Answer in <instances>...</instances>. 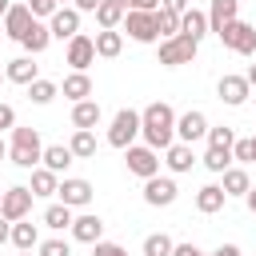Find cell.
Listing matches in <instances>:
<instances>
[{
  "instance_id": "e0dca14e",
  "label": "cell",
  "mask_w": 256,
  "mask_h": 256,
  "mask_svg": "<svg viewBox=\"0 0 256 256\" xmlns=\"http://www.w3.org/2000/svg\"><path fill=\"white\" fill-rule=\"evenodd\" d=\"M32 20H36V16H32V12H28V4L20 0V4H12V8L4 12V24H0V28H4V32H8L16 44H20V36L28 32V24H32Z\"/></svg>"
},
{
  "instance_id": "8992f818",
  "label": "cell",
  "mask_w": 256,
  "mask_h": 256,
  "mask_svg": "<svg viewBox=\"0 0 256 256\" xmlns=\"http://www.w3.org/2000/svg\"><path fill=\"white\" fill-rule=\"evenodd\" d=\"M196 52H200V44L192 40V36H168V40H160V64L164 68H180V64H192L196 60Z\"/></svg>"
},
{
  "instance_id": "cb8c5ba5",
  "label": "cell",
  "mask_w": 256,
  "mask_h": 256,
  "mask_svg": "<svg viewBox=\"0 0 256 256\" xmlns=\"http://www.w3.org/2000/svg\"><path fill=\"white\" fill-rule=\"evenodd\" d=\"M100 120H104V112H100V104H96L92 96L72 104V128H96Z\"/></svg>"
},
{
  "instance_id": "d590c367",
  "label": "cell",
  "mask_w": 256,
  "mask_h": 256,
  "mask_svg": "<svg viewBox=\"0 0 256 256\" xmlns=\"http://www.w3.org/2000/svg\"><path fill=\"white\" fill-rule=\"evenodd\" d=\"M156 32H160V40H168V36H176V32H180V12H168V8H156Z\"/></svg>"
},
{
  "instance_id": "7bdbcfd3",
  "label": "cell",
  "mask_w": 256,
  "mask_h": 256,
  "mask_svg": "<svg viewBox=\"0 0 256 256\" xmlns=\"http://www.w3.org/2000/svg\"><path fill=\"white\" fill-rule=\"evenodd\" d=\"M172 256H208V252L196 244H172Z\"/></svg>"
},
{
  "instance_id": "52a82bcc",
  "label": "cell",
  "mask_w": 256,
  "mask_h": 256,
  "mask_svg": "<svg viewBox=\"0 0 256 256\" xmlns=\"http://www.w3.org/2000/svg\"><path fill=\"white\" fill-rule=\"evenodd\" d=\"M120 32H128V40L136 44H160V32H156V12H124V24Z\"/></svg>"
},
{
  "instance_id": "9f6ffc18",
  "label": "cell",
  "mask_w": 256,
  "mask_h": 256,
  "mask_svg": "<svg viewBox=\"0 0 256 256\" xmlns=\"http://www.w3.org/2000/svg\"><path fill=\"white\" fill-rule=\"evenodd\" d=\"M0 24H4V16H0Z\"/></svg>"
},
{
  "instance_id": "ba28073f",
  "label": "cell",
  "mask_w": 256,
  "mask_h": 256,
  "mask_svg": "<svg viewBox=\"0 0 256 256\" xmlns=\"http://www.w3.org/2000/svg\"><path fill=\"white\" fill-rule=\"evenodd\" d=\"M124 164H128V172H132V176L148 180V176H156V172H160V152H156V148H148V144H128V148H124Z\"/></svg>"
},
{
  "instance_id": "680465c9",
  "label": "cell",
  "mask_w": 256,
  "mask_h": 256,
  "mask_svg": "<svg viewBox=\"0 0 256 256\" xmlns=\"http://www.w3.org/2000/svg\"><path fill=\"white\" fill-rule=\"evenodd\" d=\"M252 140H256V136H252Z\"/></svg>"
},
{
  "instance_id": "44dd1931",
  "label": "cell",
  "mask_w": 256,
  "mask_h": 256,
  "mask_svg": "<svg viewBox=\"0 0 256 256\" xmlns=\"http://www.w3.org/2000/svg\"><path fill=\"white\" fill-rule=\"evenodd\" d=\"M224 204H228V196H224L220 184H204L196 192V212L200 216H216V212H224Z\"/></svg>"
},
{
  "instance_id": "3957f363",
  "label": "cell",
  "mask_w": 256,
  "mask_h": 256,
  "mask_svg": "<svg viewBox=\"0 0 256 256\" xmlns=\"http://www.w3.org/2000/svg\"><path fill=\"white\" fill-rule=\"evenodd\" d=\"M216 36H220V44H224L228 52H236V56H256V28H252L248 20L236 16V20L224 24Z\"/></svg>"
},
{
  "instance_id": "e575fe53",
  "label": "cell",
  "mask_w": 256,
  "mask_h": 256,
  "mask_svg": "<svg viewBox=\"0 0 256 256\" xmlns=\"http://www.w3.org/2000/svg\"><path fill=\"white\" fill-rule=\"evenodd\" d=\"M172 236L168 232H152V236H144V256H172Z\"/></svg>"
},
{
  "instance_id": "8fae6325",
  "label": "cell",
  "mask_w": 256,
  "mask_h": 256,
  "mask_svg": "<svg viewBox=\"0 0 256 256\" xmlns=\"http://www.w3.org/2000/svg\"><path fill=\"white\" fill-rule=\"evenodd\" d=\"M56 196H60V204H68V208L76 212V208H88V204H92L96 188H92L88 180H80V176H64L60 188H56Z\"/></svg>"
},
{
  "instance_id": "6f0895ef",
  "label": "cell",
  "mask_w": 256,
  "mask_h": 256,
  "mask_svg": "<svg viewBox=\"0 0 256 256\" xmlns=\"http://www.w3.org/2000/svg\"><path fill=\"white\" fill-rule=\"evenodd\" d=\"M0 80H4V76H0Z\"/></svg>"
},
{
  "instance_id": "83f0119b",
  "label": "cell",
  "mask_w": 256,
  "mask_h": 256,
  "mask_svg": "<svg viewBox=\"0 0 256 256\" xmlns=\"http://www.w3.org/2000/svg\"><path fill=\"white\" fill-rule=\"evenodd\" d=\"M60 92H64L72 104H76V100H88V96H92V76H88V72H68L64 84H60Z\"/></svg>"
},
{
  "instance_id": "4316f807",
  "label": "cell",
  "mask_w": 256,
  "mask_h": 256,
  "mask_svg": "<svg viewBox=\"0 0 256 256\" xmlns=\"http://www.w3.org/2000/svg\"><path fill=\"white\" fill-rule=\"evenodd\" d=\"M180 36H192L196 44L208 36V12H200V8H188L184 16H180Z\"/></svg>"
},
{
  "instance_id": "6da1fadb",
  "label": "cell",
  "mask_w": 256,
  "mask_h": 256,
  "mask_svg": "<svg viewBox=\"0 0 256 256\" xmlns=\"http://www.w3.org/2000/svg\"><path fill=\"white\" fill-rule=\"evenodd\" d=\"M140 136L156 152H164L168 144H176V112H172V104H164V100L148 104L140 112Z\"/></svg>"
},
{
  "instance_id": "277c9868",
  "label": "cell",
  "mask_w": 256,
  "mask_h": 256,
  "mask_svg": "<svg viewBox=\"0 0 256 256\" xmlns=\"http://www.w3.org/2000/svg\"><path fill=\"white\" fill-rule=\"evenodd\" d=\"M136 136H140V112L136 108H120L112 116V124H108V144L124 152L128 144H136Z\"/></svg>"
},
{
  "instance_id": "8d00e7d4",
  "label": "cell",
  "mask_w": 256,
  "mask_h": 256,
  "mask_svg": "<svg viewBox=\"0 0 256 256\" xmlns=\"http://www.w3.org/2000/svg\"><path fill=\"white\" fill-rule=\"evenodd\" d=\"M208 148H232L236 144V132L228 128V124H208Z\"/></svg>"
},
{
  "instance_id": "ac0fdd59",
  "label": "cell",
  "mask_w": 256,
  "mask_h": 256,
  "mask_svg": "<svg viewBox=\"0 0 256 256\" xmlns=\"http://www.w3.org/2000/svg\"><path fill=\"white\" fill-rule=\"evenodd\" d=\"M92 44H96V56H100V60H116V56L124 52V32H120V28H100V32L92 36Z\"/></svg>"
},
{
  "instance_id": "816d5d0a",
  "label": "cell",
  "mask_w": 256,
  "mask_h": 256,
  "mask_svg": "<svg viewBox=\"0 0 256 256\" xmlns=\"http://www.w3.org/2000/svg\"><path fill=\"white\" fill-rule=\"evenodd\" d=\"M4 156H8V144H4V136H0V160H4Z\"/></svg>"
},
{
  "instance_id": "4dcf8cb0",
  "label": "cell",
  "mask_w": 256,
  "mask_h": 256,
  "mask_svg": "<svg viewBox=\"0 0 256 256\" xmlns=\"http://www.w3.org/2000/svg\"><path fill=\"white\" fill-rule=\"evenodd\" d=\"M68 148H72L76 160H92V156H96V132H92V128H76L72 140H68Z\"/></svg>"
},
{
  "instance_id": "f35d334b",
  "label": "cell",
  "mask_w": 256,
  "mask_h": 256,
  "mask_svg": "<svg viewBox=\"0 0 256 256\" xmlns=\"http://www.w3.org/2000/svg\"><path fill=\"white\" fill-rule=\"evenodd\" d=\"M232 160L236 164H256V140L248 136V140H236L232 144Z\"/></svg>"
},
{
  "instance_id": "7c38bea8",
  "label": "cell",
  "mask_w": 256,
  "mask_h": 256,
  "mask_svg": "<svg viewBox=\"0 0 256 256\" xmlns=\"http://www.w3.org/2000/svg\"><path fill=\"white\" fill-rule=\"evenodd\" d=\"M64 64H72V72H88V68L96 64V44H92V36H84V32H76V36L68 40V52H64Z\"/></svg>"
},
{
  "instance_id": "836d02e7",
  "label": "cell",
  "mask_w": 256,
  "mask_h": 256,
  "mask_svg": "<svg viewBox=\"0 0 256 256\" xmlns=\"http://www.w3.org/2000/svg\"><path fill=\"white\" fill-rule=\"evenodd\" d=\"M200 164H204L208 172H216V176H220L224 168H232V148H208Z\"/></svg>"
},
{
  "instance_id": "f1b7e54d",
  "label": "cell",
  "mask_w": 256,
  "mask_h": 256,
  "mask_svg": "<svg viewBox=\"0 0 256 256\" xmlns=\"http://www.w3.org/2000/svg\"><path fill=\"white\" fill-rule=\"evenodd\" d=\"M72 160H76V156H72V148H68V144H48V148H44V156H40V164H44L48 172H56V176H60V172H68V164H72Z\"/></svg>"
},
{
  "instance_id": "9c48e42d",
  "label": "cell",
  "mask_w": 256,
  "mask_h": 256,
  "mask_svg": "<svg viewBox=\"0 0 256 256\" xmlns=\"http://www.w3.org/2000/svg\"><path fill=\"white\" fill-rule=\"evenodd\" d=\"M248 96H252V84H248L244 76L224 72V76L216 80V100H220V104H228V108H244Z\"/></svg>"
},
{
  "instance_id": "ab89813d",
  "label": "cell",
  "mask_w": 256,
  "mask_h": 256,
  "mask_svg": "<svg viewBox=\"0 0 256 256\" xmlns=\"http://www.w3.org/2000/svg\"><path fill=\"white\" fill-rule=\"evenodd\" d=\"M24 4H28V12H32L36 20H48V16H52V12L60 8L56 0H24Z\"/></svg>"
},
{
  "instance_id": "681fc988",
  "label": "cell",
  "mask_w": 256,
  "mask_h": 256,
  "mask_svg": "<svg viewBox=\"0 0 256 256\" xmlns=\"http://www.w3.org/2000/svg\"><path fill=\"white\" fill-rule=\"evenodd\" d=\"M244 80H248V84H252V88H256V64H252V68H248V72H244Z\"/></svg>"
},
{
  "instance_id": "603a6c76",
  "label": "cell",
  "mask_w": 256,
  "mask_h": 256,
  "mask_svg": "<svg viewBox=\"0 0 256 256\" xmlns=\"http://www.w3.org/2000/svg\"><path fill=\"white\" fill-rule=\"evenodd\" d=\"M236 16H240V0H212V8H208V32H220Z\"/></svg>"
},
{
  "instance_id": "7a4b0ae2",
  "label": "cell",
  "mask_w": 256,
  "mask_h": 256,
  "mask_svg": "<svg viewBox=\"0 0 256 256\" xmlns=\"http://www.w3.org/2000/svg\"><path fill=\"white\" fill-rule=\"evenodd\" d=\"M40 156H44V140H40V132L36 128H12V144H8V160L16 164V168H36L40 164Z\"/></svg>"
},
{
  "instance_id": "d6986e66",
  "label": "cell",
  "mask_w": 256,
  "mask_h": 256,
  "mask_svg": "<svg viewBox=\"0 0 256 256\" xmlns=\"http://www.w3.org/2000/svg\"><path fill=\"white\" fill-rule=\"evenodd\" d=\"M8 244H12L16 252H36V244H40V228H36V224L24 216V220H16V224H12Z\"/></svg>"
},
{
  "instance_id": "2e32d148",
  "label": "cell",
  "mask_w": 256,
  "mask_h": 256,
  "mask_svg": "<svg viewBox=\"0 0 256 256\" xmlns=\"http://www.w3.org/2000/svg\"><path fill=\"white\" fill-rule=\"evenodd\" d=\"M164 164H168V172H172V176H184V172H192V164H196V156H192V144H184V140L168 144V148H164Z\"/></svg>"
},
{
  "instance_id": "c3c4849f",
  "label": "cell",
  "mask_w": 256,
  "mask_h": 256,
  "mask_svg": "<svg viewBox=\"0 0 256 256\" xmlns=\"http://www.w3.org/2000/svg\"><path fill=\"white\" fill-rule=\"evenodd\" d=\"M8 236H12V224L0 216V244H8Z\"/></svg>"
},
{
  "instance_id": "11a10c76",
  "label": "cell",
  "mask_w": 256,
  "mask_h": 256,
  "mask_svg": "<svg viewBox=\"0 0 256 256\" xmlns=\"http://www.w3.org/2000/svg\"><path fill=\"white\" fill-rule=\"evenodd\" d=\"M16 256H32V252H16Z\"/></svg>"
},
{
  "instance_id": "f5cc1de1",
  "label": "cell",
  "mask_w": 256,
  "mask_h": 256,
  "mask_svg": "<svg viewBox=\"0 0 256 256\" xmlns=\"http://www.w3.org/2000/svg\"><path fill=\"white\" fill-rule=\"evenodd\" d=\"M8 8H12V4H8V0H0V16H4V12H8Z\"/></svg>"
},
{
  "instance_id": "7dc6e473",
  "label": "cell",
  "mask_w": 256,
  "mask_h": 256,
  "mask_svg": "<svg viewBox=\"0 0 256 256\" xmlns=\"http://www.w3.org/2000/svg\"><path fill=\"white\" fill-rule=\"evenodd\" d=\"M244 204H248V212H252V216H256V184H252V188H248V192H244Z\"/></svg>"
},
{
  "instance_id": "d4e9b609",
  "label": "cell",
  "mask_w": 256,
  "mask_h": 256,
  "mask_svg": "<svg viewBox=\"0 0 256 256\" xmlns=\"http://www.w3.org/2000/svg\"><path fill=\"white\" fill-rule=\"evenodd\" d=\"M220 176H224V180H220V188H224V196H228V200H232V196H244V192L252 188V176H248V172H244L240 164L224 168Z\"/></svg>"
},
{
  "instance_id": "4fadbf2b",
  "label": "cell",
  "mask_w": 256,
  "mask_h": 256,
  "mask_svg": "<svg viewBox=\"0 0 256 256\" xmlns=\"http://www.w3.org/2000/svg\"><path fill=\"white\" fill-rule=\"evenodd\" d=\"M204 136H208V116H204L200 108H188L184 116H176V140L196 144V140H204Z\"/></svg>"
},
{
  "instance_id": "484cf974",
  "label": "cell",
  "mask_w": 256,
  "mask_h": 256,
  "mask_svg": "<svg viewBox=\"0 0 256 256\" xmlns=\"http://www.w3.org/2000/svg\"><path fill=\"white\" fill-rule=\"evenodd\" d=\"M28 188H32V196H36V200H48V196H56L60 176H56V172H48L44 164H36V168H32V184H28Z\"/></svg>"
},
{
  "instance_id": "74e56055",
  "label": "cell",
  "mask_w": 256,
  "mask_h": 256,
  "mask_svg": "<svg viewBox=\"0 0 256 256\" xmlns=\"http://www.w3.org/2000/svg\"><path fill=\"white\" fill-rule=\"evenodd\" d=\"M36 256H72V244L60 240V236H52V240H40L36 244Z\"/></svg>"
},
{
  "instance_id": "ee69618b",
  "label": "cell",
  "mask_w": 256,
  "mask_h": 256,
  "mask_svg": "<svg viewBox=\"0 0 256 256\" xmlns=\"http://www.w3.org/2000/svg\"><path fill=\"white\" fill-rule=\"evenodd\" d=\"M160 8H168V12H188V0H160Z\"/></svg>"
},
{
  "instance_id": "5b68a950",
  "label": "cell",
  "mask_w": 256,
  "mask_h": 256,
  "mask_svg": "<svg viewBox=\"0 0 256 256\" xmlns=\"http://www.w3.org/2000/svg\"><path fill=\"white\" fill-rule=\"evenodd\" d=\"M32 188L28 184H12V188H4L0 192V216L8 220V224H16V220H24V216H32Z\"/></svg>"
},
{
  "instance_id": "1f68e13d",
  "label": "cell",
  "mask_w": 256,
  "mask_h": 256,
  "mask_svg": "<svg viewBox=\"0 0 256 256\" xmlns=\"http://www.w3.org/2000/svg\"><path fill=\"white\" fill-rule=\"evenodd\" d=\"M56 96H60V84H56V80L36 76V80L28 84V100H32V104H40V108H44V104H52Z\"/></svg>"
},
{
  "instance_id": "d6a6232c",
  "label": "cell",
  "mask_w": 256,
  "mask_h": 256,
  "mask_svg": "<svg viewBox=\"0 0 256 256\" xmlns=\"http://www.w3.org/2000/svg\"><path fill=\"white\" fill-rule=\"evenodd\" d=\"M92 16H96L100 28H120V24H124V4H120V0H100V8H96Z\"/></svg>"
},
{
  "instance_id": "b9f144b4",
  "label": "cell",
  "mask_w": 256,
  "mask_h": 256,
  "mask_svg": "<svg viewBox=\"0 0 256 256\" xmlns=\"http://www.w3.org/2000/svg\"><path fill=\"white\" fill-rule=\"evenodd\" d=\"M8 128H16V108H12V104H0V136H4Z\"/></svg>"
},
{
  "instance_id": "7402d4cb",
  "label": "cell",
  "mask_w": 256,
  "mask_h": 256,
  "mask_svg": "<svg viewBox=\"0 0 256 256\" xmlns=\"http://www.w3.org/2000/svg\"><path fill=\"white\" fill-rule=\"evenodd\" d=\"M40 76V64H32V56H16V60H8V68H4V80H12V84H32Z\"/></svg>"
},
{
  "instance_id": "5bb4252c",
  "label": "cell",
  "mask_w": 256,
  "mask_h": 256,
  "mask_svg": "<svg viewBox=\"0 0 256 256\" xmlns=\"http://www.w3.org/2000/svg\"><path fill=\"white\" fill-rule=\"evenodd\" d=\"M48 32H52V40H72V36L80 32V12H76L72 4L56 8V12L48 16Z\"/></svg>"
},
{
  "instance_id": "30bf717a",
  "label": "cell",
  "mask_w": 256,
  "mask_h": 256,
  "mask_svg": "<svg viewBox=\"0 0 256 256\" xmlns=\"http://www.w3.org/2000/svg\"><path fill=\"white\" fill-rule=\"evenodd\" d=\"M176 196H180V188H176V180L172 176H148L144 180V204L148 208H168V204H176Z\"/></svg>"
},
{
  "instance_id": "ffe728a7",
  "label": "cell",
  "mask_w": 256,
  "mask_h": 256,
  "mask_svg": "<svg viewBox=\"0 0 256 256\" xmlns=\"http://www.w3.org/2000/svg\"><path fill=\"white\" fill-rule=\"evenodd\" d=\"M20 44H24V52L28 56H40L48 44H52V32H48V20H32L28 24V32L20 36Z\"/></svg>"
},
{
  "instance_id": "60d3db41",
  "label": "cell",
  "mask_w": 256,
  "mask_h": 256,
  "mask_svg": "<svg viewBox=\"0 0 256 256\" xmlns=\"http://www.w3.org/2000/svg\"><path fill=\"white\" fill-rule=\"evenodd\" d=\"M92 256H128V248L116 244V240H96L92 244Z\"/></svg>"
},
{
  "instance_id": "db71d44e",
  "label": "cell",
  "mask_w": 256,
  "mask_h": 256,
  "mask_svg": "<svg viewBox=\"0 0 256 256\" xmlns=\"http://www.w3.org/2000/svg\"><path fill=\"white\" fill-rule=\"evenodd\" d=\"M56 4H60V8H64V4H68V0H56Z\"/></svg>"
},
{
  "instance_id": "9a60e30c",
  "label": "cell",
  "mask_w": 256,
  "mask_h": 256,
  "mask_svg": "<svg viewBox=\"0 0 256 256\" xmlns=\"http://www.w3.org/2000/svg\"><path fill=\"white\" fill-rule=\"evenodd\" d=\"M68 232H72L76 244H96V240H104V220L96 212H80V216H72Z\"/></svg>"
},
{
  "instance_id": "f546056e",
  "label": "cell",
  "mask_w": 256,
  "mask_h": 256,
  "mask_svg": "<svg viewBox=\"0 0 256 256\" xmlns=\"http://www.w3.org/2000/svg\"><path fill=\"white\" fill-rule=\"evenodd\" d=\"M72 216H76V212H72L68 204H60V200H56V204H48V208H44V216H40V220H44V228H52V232H68V228H72Z\"/></svg>"
},
{
  "instance_id": "f907efd6",
  "label": "cell",
  "mask_w": 256,
  "mask_h": 256,
  "mask_svg": "<svg viewBox=\"0 0 256 256\" xmlns=\"http://www.w3.org/2000/svg\"><path fill=\"white\" fill-rule=\"evenodd\" d=\"M120 4H124V12H128V8H140V0H120Z\"/></svg>"
},
{
  "instance_id": "bcb514c9",
  "label": "cell",
  "mask_w": 256,
  "mask_h": 256,
  "mask_svg": "<svg viewBox=\"0 0 256 256\" xmlns=\"http://www.w3.org/2000/svg\"><path fill=\"white\" fill-rule=\"evenodd\" d=\"M208 256H244V252H240L236 244H220V248H216V252H208Z\"/></svg>"
},
{
  "instance_id": "f6af8a7d",
  "label": "cell",
  "mask_w": 256,
  "mask_h": 256,
  "mask_svg": "<svg viewBox=\"0 0 256 256\" xmlns=\"http://www.w3.org/2000/svg\"><path fill=\"white\" fill-rule=\"evenodd\" d=\"M72 8L84 16V12H96V8H100V0H72Z\"/></svg>"
}]
</instances>
